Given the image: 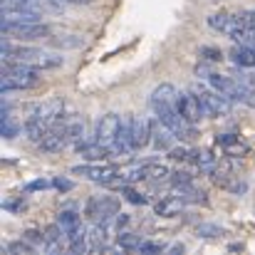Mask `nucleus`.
<instances>
[{
	"label": "nucleus",
	"instance_id": "nucleus-19",
	"mask_svg": "<svg viewBox=\"0 0 255 255\" xmlns=\"http://www.w3.org/2000/svg\"><path fill=\"white\" fill-rule=\"evenodd\" d=\"M45 42H47V45H55V47H80V45H82V37L52 27V32H50V37H47Z\"/></svg>",
	"mask_w": 255,
	"mask_h": 255
},
{
	"label": "nucleus",
	"instance_id": "nucleus-4",
	"mask_svg": "<svg viewBox=\"0 0 255 255\" xmlns=\"http://www.w3.org/2000/svg\"><path fill=\"white\" fill-rule=\"evenodd\" d=\"M40 85L37 70L22 62H2V72H0V89L7 92H17V89H32Z\"/></svg>",
	"mask_w": 255,
	"mask_h": 255
},
{
	"label": "nucleus",
	"instance_id": "nucleus-8",
	"mask_svg": "<svg viewBox=\"0 0 255 255\" xmlns=\"http://www.w3.org/2000/svg\"><path fill=\"white\" fill-rule=\"evenodd\" d=\"M85 213L87 218L94 221V223H107V221H112L119 213V201L112 198V196H94V198L87 201Z\"/></svg>",
	"mask_w": 255,
	"mask_h": 255
},
{
	"label": "nucleus",
	"instance_id": "nucleus-10",
	"mask_svg": "<svg viewBox=\"0 0 255 255\" xmlns=\"http://www.w3.org/2000/svg\"><path fill=\"white\" fill-rule=\"evenodd\" d=\"M208 85L216 92H221L223 97H228L231 102H243L246 104V85L241 80H233L228 75H218V72H208Z\"/></svg>",
	"mask_w": 255,
	"mask_h": 255
},
{
	"label": "nucleus",
	"instance_id": "nucleus-32",
	"mask_svg": "<svg viewBox=\"0 0 255 255\" xmlns=\"http://www.w3.org/2000/svg\"><path fill=\"white\" fill-rule=\"evenodd\" d=\"M246 104L255 107V85H246Z\"/></svg>",
	"mask_w": 255,
	"mask_h": 255
},
{
	"label": "nucleus",
	"instance_id": "nucleus-6",
	"mask_svg": "<svg viewBox=\"0 0 255 255\" xmlns=\"http://www.w3.org/2000/svg\"><path fill=\"white\" fill-rule=\"evenodd\" d=\"M2 32L7 37H17V40H47L52 27L45 25L42 20H25V22L2 20Z\"/></svg>",
	"mask_w": 255,
	"mask_h": 255
},
{
	"label": "nucleus",
	"instance_id": "nucleus-24",
	"mask_svg": "<svg viewBox=\"0 0 255 255\" xmlns=\"http://www.w3.org/2000/svg\"><path fill=\"white\" fill-rule=\"evenodd\" d=\"M119 191H122V196H124L129 203H134V206H146V203H149L146 193H141V191H136L134 186H129V181H127V183H122V186H119Z\"/></svg>",
	"mask_w": 255,
	"mask_h": 255
},
{
	"label": "nucleus",
	"instance_id": "nucleus-14",
	"mask_svg": "<svg viewBox=\"0 0 255 255\" xmlns=\"http://www.w3.org/2000/svg\"><path fill=\"white\" fill-rule=\"evenodd\" d=\"M149 122H151V144H154L159 151H169L171 146H173V139H178V136L171 131L159 117H154V119H149Z\"/></svg>",
	"mask_w": 255,
	"mask_h": 255
},
{
	"label": "nucleus",
	"instance_id": "nucleus-2",
	"mask_svg": "<svg viewBox=\"0 0 255 255\" xmlns=\"http://www.w3.org/2000/svg\"><path fill=\"white\" fill-rule=\"evenodd\" d=\"M0 55L5 62H22L35 70H55L62 65V57L57 52H47L42 47H27V45H12L10 40H2Z\"/></svg>",
	"mask_w": 255,
	"mask_h": 255
},
{
	"label": "nucleus",
	"instance_id": "nucleus-27",
	"mask_svg": "<svg viewBox=\"0 0 255 255\" xmlns=\"http://www.w3.org/2000/svg\"><path fill=\"white\" fill-rule=\"evenodd\" d=\"M32 251H35V248H32V246H30V241H25V238H22V241H17V243H10V246H7V253H15V255H20V253L30 255Z\"/></svg>",
	"mask_w": 255,
	"mask_h": 255
},
{
	"label": "nucleus",
	"instance_id": "nucleus-5",
	"mask_svg": "<svg viewBox=\"0 0 255 255\" xmlns=\"http://www.w3.org/2000/svg\"><path fill=\"white\" fill-rule=\"evenodd\" d=\"M208 25H211L213 30L223 32L226 37L236 40V42H248V40H253V35H251V30L243 25L241 15H231V12H216V15H211V17H208Z\"/></svg>",
	"mask_w": 255,
	"mask_h": 255
},
{
	"label": "nucleus",
	"instance_id": "nucleus-22",
	"mask_svg": "<svg viewBox=\"0 0 255 255\" xmlns=\"http://www.w3.org/2000/svg\"><path fill=\"white\" fill-rule=\"evenodd\" d=\"M57 223L62 226V231L70 236L72 231H77L80 226H82V218H80V213L77 211H62L60 216H57Z\"/></svg>",
	"mask_w": 255,
	"mask_h": 255
},
{
	"label": "nucleus",
	"instance_id": "nucleus-7",
	"mask_svg": "<svg viewBox=\"0 0 255 255\" xmlns=\"http://www.w3.org/2000/svg\"><path fill=\"white\" fill-rule=\"evenodd\" d=\"M72 173L85 176V178L94 181V183H104V186H112L117 178H122V169H119V166L102 164V161H97V164H82V166H75V169H72Z\"/></svg>",
	"mask_w": 255,
	"mask_h": 255
},
{
	"label": "nucleus",
	"instance_id": "nucleus-13",
	"mask_svg": "<svg viewBox=\"0 0 255 255\" xmlns=\"http://www.w3.org/2000/svg\"><path fill=\"white\" fill-rule=\"evenodd\" d=\"M176 109H178V114H181L188 124H196V122H201V117H206V114H203V107H201V102H198V97H196L193 89H191V92H178V97H176Z\"/></svg>",
	"mask_w": 255,
	"mask_h": 255
},
{
	"label": "nucleus",
	"instance_id": "nucleus-29",
	"mask_svg": "<svg viewBox=\"0 0 255 255\" xmlns=\"http://www.w3.org/2000/svg\"><path fill=\"white\" fill-rule=\"evenodd\" d=\"M47 186H50V181L40 178V181H32V183H27V186H25V191H45Z\"/></svg>",
	"mask_w": 255,
	"mask_h": 255
},
{
	"label": "nucleus",
	"instance_id": "nucleus-34",
	"mask_svg": "<svg viewBox=\"0 0 255 255\" xmlns=\"http://www.w3.org/2000/svg\"><path fill=\"white\" fill-rule=\"evenodd\" d=\"M62 2H72V5H89L94 0H62Z\"/></svg>",
	"mask_w": 255,
	"mask_h": 255
},
{
	"label": "nucleus",
	"instance_id": "nucleus-30",
	"mask_svg": "<svg viewBox=\"0 0 255 255\" xmlns=\"http://www.w3.org/2000/svg\"><path fill=\"white\" fill-rule=\"evenodd\" d=\"M161 251H164L161 243H146V241L141 243V253H161Z\"/></svg>",
	"mask_w": 255,
	"mask_h": 255
},
{
	"label": "nucleus",
	"instance_id": "nucleus-31",
	"mask_svg": "<svg viewBox=\"0 0 255 255\" xmlns=\"http://www.w3.org/2000/svg\"><path fill=\"white\" fill-rule=\"evenodd\" d=\"M201 55H208L206 60H211V62H218V60L223 57V55H221L218 50H213V47H203V50H201Z\"/></svg>",
	"mask_w": 255,
	"mask_h": 255
},
{
	"label": "nucleus",
	"instance_id": "nucleus-9",
	"mask_svg": "<svg viewBox=\"0 0 255 255\" xmlns=\"http://www.w3.org/2000/svg\"><path fill=\"white\" fill-rule=\"evenodd\" d=\"M201 107H203V114L206 117H221V114H228L231 112V99L223 97L221 92H211V89H203V87H193Z\"/></svg>",
	"mask_w": 255,
	"mask_h": 255
},
{
	"label": "nucleus",
	"instance_id": "nucleus-1",
	"mask_svg": "<svg viewBox=\"0 0 255 255\" xmlns=\"http://www.w3.org/2000/svg\"><path fill=\"white\" fill-rule=\"evenodd\" d=\"M82 136H85V119H80V117L62 119L60 117L37 144H40L42 151L55 154V151H62L65 146H70V144H77L80 146L82 144Z\"/></svg>",
	"mask_w": 255,
	"mask_h": 255
},
{
	"label": "nucleus",
	"instance_id": "nucleus-26",
	"mask_svg": "<svg viewBox=\"0 0 255 255\" xmlns=\"http://www.w3.org/2000/svg\"><path fill=\"white\" fill-rule=\"evenodd\" d=\"M119 248H124V251H141V238L139 236H134V233H119Z\"/></svg>",
	"mask_w": 255,
	"mask_h": 255
},
{
	"label": "nucleus",
	"instance_id": "nucleus-25",
	"mask_svg": "<svg viewBox=\"0 0 255 255\" xmlns=\"http://www.w3.org/2000/svg\"><path fill=\"white\" fill-rule=\"evenodd\" d=\"M2 20H12V22L40 20V12L37 10H2Z\"/></svg>",
	"mask_w": 255,
	"mask_h": 255
},
{
	"label": "nucleus",
	"instance_id": "nucleus-33",
	"mask_svg": "<svg viewBox=\"0 0 255 255\" xmlns=\"http://www.w3.org/2000/svg\"><path fill=\"white\" fill-rule=\"evenodd\" d=\"M52 183H55V188H60V191H70V188H72V181H67V178H55Z\"/></svg>",
	"mask_w": 255,
	"mask_h": 255
},
{
	"label": "nucleus",
	"instance_id": "nucleus-17",
	"mask_svg": "<svg viewBox=\"0 0 255 255\" xmlns=\"http://www.w3.org/2000/svg\"><path fill=\"white\" fill-rule=\"evenodd\" d=\"M176 97H178V92H176V87L173 85H159L154 92H151V109H161V107H171V104H176Z\"/></svg>",
	"mask_w": 255,
	"mask_h": 255
},
{
	"label": "nucleus",
	"instance_id": "nucleus-15",
	"mask_svg": "<svg viewBox=\"0 0 255 255\" xmlns=\"http://www.w3.org/2000/svg\"><path fill=\"white\" fill-rule=\"evenodd\" d=\"M149 144H151V122L141 117H131V149L141 151Z\"/></svg>",
	"mask_w": 255,
	"mask_h": 255
},
{
	"label": "nucleus",
	"instance_id": "nucleus-21",
	"mask_svg": "<svg viewBox=\"0 0 255 255\" xmlns=\"http://www.w3.org/2000/svg\"><path fill=\"white\" fill-rule=\"evenodd\" d=\"M183 203H186V201H181V198H178V196H173V193H169V196H161V201L156 203V213H159V216H164V218L176 216V213H181Z\"/></svg>",
	"mask_w": 255,
	"mask_h": 255
},
{
	"label": "nucleus",
	"instance_id": "nucleus-11",
	"mask_svg": "<svg viewBox=\"0 0 255 255\" xmlns=\"http://www.w3.org/2000/svg\"><path fill=\"white\" fill-rule=\"evenodd\" d=\"M122 176L129 183H136V181H161V178L171 176V171L164 164H136V166L124 169Z\"/></svg>",
	"mask_w": 255,
	"mask_h": 255
},
{
	"label": "nucleus",
	"instance_id": "nucleus-20",
	"mask_svg": "<svg viewBox=\"0 0 255 255\" xmlns=\"http://www.w3.org/2000/svg\"><path fill=\"white\" fill-rule=\"evenodd\" d=\"M65 241H67V233L62 231L60 223H55V226H50V228L45 231V248H47L50 253L62 251V243H65Z\"/></svg>",
	"mask_w": 255,
	"mask_h": 255
},
{
	"label": "nucleus",
	"instance_id": "nucleus-18",
	"mask_svg": "<svg viewBox=\"0 0 255 255\" xmlns=\"http://www.w3.org/2000/svg\"><path fill=\"white\" fill-rule=\"evenodd\" d=\"M231 60H233L236 67H246V70H251V67H255V47L236 45V47L231 50Z\"/></svg>",
	"mask_w": 255,
	"mask_h": 255
},
{
	"label": "nucleus",
	"instance_id": "nucleus-12",
	"mask_svg": "<svg viewBox=\"0 0 255 255\" xmlns=\"http://www.w3.org/2000/svg\"><path fill=\"white\" fill-rule=\"evenodd\" d=\"M119 129H122V117L114 114V112H109V114H104V117L97 122L94 141H99V144H104V146H114Z\"/></svg>",
	"mask_w": 255,
	"mask_h": 255
},
{
	"label": "nucleus",
	"instance_id": "nucleus-3",
	"mask_svg": "<svg viewBox=\"0 0 255 255\" xmlns=\"http://www.w3.org/2000/svg\"><path fill=\"white\" fill-rule=\"evenodd\" d=\"M62 109H65V102L62 99H50V102H42V104H35L27 114V122H25V131L32 141H40L47 129L62 117Z\"/></svg>",
	"mask_w": 255,
	"mask_h": 255
},
{
	"label": "nucleus",
	"instance_id": "nucleus-16",
	"mask_svg": "<svg viewBox=\"0 0 255 255\" xmlns=\"http://www.w3.org/2000/svg\"><path fill=\"white\" fill-rule=\"evenodd\" d=\"M77 151H80V156H85L87 161H104L107 156H117L112 146H104V144H99L94 139L92 141H82L77 146Z\"/></svg>",
	"mask_w": 255,
	"mask_h": 255
},
{
	"label": "nucleus",
	"instance_id": "nucleus-28",
	"mask_svg": "<svg viewBox=\"0 0 255 255\" xmlns=\"http://www.w3.org/2000/svg\"><path fill=\"white\" fill-rule=\"evenodd\" d=\"M223 231L221 228H216V226H198V236H203V238H216V236H221Z\"/></svg>",
	"mask_w": 255,
	"mask_h": 255
},
{
	"label": "nucleus",
	"instance_id": "nucleus-23",
	"mask_svg": "<svg viewBox=\"0 0 255 255\" xmlns=\"http://www.w3.org/2000/svg\"><path fill=\"white\" fill-rule=\"evenodd\" d=\"M218 144L228 151V156H233V154H246V146L241 144V139H238L236 134H223V136H218Z\"/></svg>",
	"mask_w": 255,
	"mask_h": 255
}]
</instances>
